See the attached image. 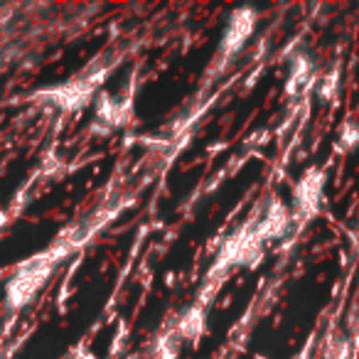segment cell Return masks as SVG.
I'll return each mask as SVG.
<instances>
[{"mask_svg": "<svg viewBox=\"0 0 359 359\" xmlns=\"http://www.w3.org/2000/svg\"><path fill=\"white\" fill-rule=\"evenodd\" d=\"M205 332V313L202 308H192L185 318L180 320V327H177V334L180 339H190V342H197Z\"/></svg>", "mask_w": 359, "mask_h": 359, "instance_id": "52a82bcc", "label": "cell"}, {"mask_svg": "<svg viewBox=\"0 0 359 359\" xmlns=\"http://www.w3.org/2000/svg\"><path fill=\"white\" fill-rule=\"evenodd\" d=\"M288 219H290L288 210H285L278 200H273L269 207V212H266L264 222H261V226L256 229V236H259V239H273V236H280L285 231V226H288Z\"/></svg>", "mask_w": 359, "mask_h": 359, "instance_id": "5b68a950", "label": "cell"}, {"mask_svg": "<svg viewBox=\"0 0 359 359\" xmlns=\"http://www.w3.org/2000/svg\"><path fill=\"white\" fill-rule=\"evenodd\" d=\"M357 145H359V123L349 118V121H344L342 128H339L334 150H337V153H352Z\"/></svg>", "mask_w": 359, "mask_h": 359, "instance_id": "ba28073f", "label": "cell"}, {"mask_svg": "<svg viewBox=\"0 0 359 359\" xmlns=\"http://www.w3.org/2000/svg\"><path fill=\"white\" fill-rule=\"evenodd\" d=\"M180 344H182V339H180L177 332H165L155 344V359H177Z\"/></svg>", "mask_w": 359, "mask_h": 359, "instance_id": "9c48e42d", "label": "cell"}, {"mask_svg": "<svg viewBox=\"0 0 359 359\" xmlns=\"http://www.w3.org/2000/svg\"><path fill=\"white\" fill-rule=\"evenodd\" d=\"M94 86H96V79H74V81H69V84H62V86H57V89L45 91L42 96H47L50 101H55L60 109L76 111L91 99Z\"/></svg>", "mask_w": 359, "mask_h": 359, "instance_id": "277c9868", "label": "cell"}, {"mask_svg": "<svg viewBox=\"0 0 359 359\" xmlns=\"http://www.w3.org/2000/svg\"><path fill=\"white\" fill-rule=\"evenodd\" d=\"M254 25H256V13L249 11V8H241L236 11L234 15L229 18L224 27V35H222V55L224 57H231L246 45V40L251 37L254 32Z\"/></svg>", "mask_w": 359, "mask_h": 359, "instance_id": "3957f363", "label": "cell"}, {"mask_svg": "<svg viewBox=\"0 0 359 359\" xmlns=\"http://www.w3.org/2000/svg\"><path fill=\"white\" fill-rule=\"evenodd\" d=\"M323 187H325V172L320 168H310L308 172L300 177V182L293 190V207L300 219H303V217L310 219V217L318 215Z\"/></svg>", "mask_w": 359, "mask_h": 359, "instance_id": "7a4b0ae2", "label": "cell"}, {"mask_svg": "<svg viewBox=\"0 0 359 359\" xmlns=\"http://www.w3.org/2000/svg\"><path fill=\"white\" fill-rule=\"evenodd\" d=\"M52 269H55V256L50 254H40L32 261L20 266L15 276L11 278L6 290V300L11 308H22L27 305L32 298L37 295V290L45 285V280L50 278Z\"/></svg>", "mask_w": 359, "mask_h": 359, "instance_id": "6da1fadb", "label": "cell"}, {"mask_svg": "<svg viewBox=\"0 0 359 359\" xmlns=\"http://www.w3.org/2000/svg\"><path fill=\"white\" fill-rule=\"evenodd\" d=\"M337 69L330 72L327 76H325L323 81H320V96H323L325 101H332L334 96H337Z\"/></svg>", "mask_w": 359, "mask_h": 359, "instance_id": "30bf717a", "label": "cell"}, {"mask_svg": "<svg viewBox=\"0 0 359 359\" xmlns=\"http://www.w3.org/2000/svg\"><path fill=\"white\" fill-rule=\"evenodd\" d=\"M313 84V65L305 55L293 60V72H290L288 81H285V94L288 96H300L308 86Z\"/></svg>", "mask_w": 359, "mask_h": 359, "instance_id": "8992f818", "label": "cell"}]
</instances>
